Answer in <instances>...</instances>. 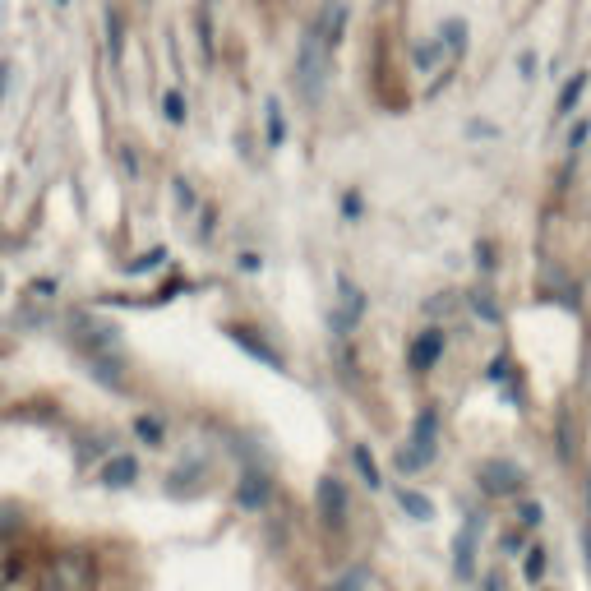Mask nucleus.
Instances as JSON below:
<instances>
[{"instance_id": "f257e3e1", "label": "nucleus", "mask_w": 591, "mask_h": 591, "mask_svg": "<svg viewBox=\"0 0 591 591\" xmlns=\"http://www.w3.org/2000/svg\"><path fill=\"white\" fill-rule=\"evenodd\" d=\"M93 587H97V559L88 550L51 555L42 578H37V591H93Z\"/></svg>"}, {"instance_id": "f03ea898", "label": "nucleus", "mask_w": 591, "mask_h": 591, "mask_svg": "<svg viewBox=\"0 0 591 591\" xmlns=\"http://www.w3.org/2000/svg\"><path fill=\"white\" fill-rule=\"evenodd\" d=\"M435 453H439V407H425L421 416L411 421V439H407V448L398 453V467L421 471V467L435 462Z\"/></svg>"}, {"instance_id": "7ed1b4c3", "label": "nucleus", "mask_w": 591, "mask_h": 591, "mask_svg": "<svg viewBox=\"0 0 591 591\" xmlns=\"http://www.w3.org/2000/svg\"><path fill=\"white\" fill-rule=\"evenodd\" d=\"M476 481H481V490L490 499H518L522 490H527V471L508 458H490V462H481Z\"/></svg>"}, {"instance_id": "20e7f679", "label": "nucleus", "mask_w": 591, "mask_h": 591, "mask_svg": "<svg viewBox=\"0 0 591 591\" xmlns=\"http://www.w3.org/2000/svg\"><path fill=\"white\" fill-rule=\"evenodd\" d=\"M314 513H319V522H324L328 531L347 527L351 499H347V485H342L338 476H319V485H314Z\"/></svg>"}, {"instance_id": "39448f33", "label": "nucleus", "mask_w": 591, "mask_h": 591, "mask_svg": "<svg viewBox=\"0 0 591 591\" xmlns=\"http://www.w3.org/2000/svg\"><path fill=\"white\" fill-rule=\"evenodd\" d=\"M347 24H351V10L342 5V0H324V10L314 14L310 24V37L319 42V51L324 56H333V51L342 47V37H347Z\"/></svg>"}, {"instance_id": "423d86ee", "label": "nucleus", "mask_w": 591, "mask_h": 591, "mask_svg": "<svg viewBox=\"0 0 591 591\" xmlns=\"http://www.w3.org/2000/svg\"><path fill=\"white\" fill-rule=\"evenodd\" d=\"M328 61H333V56H324V51H319V42L305 33L301 61H296V84H301V97H305V102H319V93H324V70H328Z\"/></svg>"}, {"instance_id": "0eeeda50", "label": "nucleus", "mask_w": 591, "mask_h": 591, "mask_svg": "<svg viewBox=\"0 0 591 591\" xmlns=\"http://www.w3.org/2000/svg\"><path fill=\"white\" fill-rule=\"evenodd\" d=\"M444 347H448V338H444V328L439 324H425L416 338H411V347H407V365L416 374H430L439 365V356H444Z\"/></svg>"}, {"instance_id": "6e6552de", "label": "nucleus", "mask_w": 591, "mask_h": 591, "mask_svg": "<svg viewBox=\"0 0 591 591\" xmlns=\"http://www.w3.org/2000/svg\"><path fill=\"white\" fill-rule=\"evenodd\" d=\"M476 541H481V518L471 513L467 527L458 531V541H453V573H458L462 582L476 573Z\"/></svg>"}, {"instance_id": "1a4fd4ad", "label": "nucleus", "mask_w": 591, "mask_h": 591, "mask_svg": "<svg viewBox=\"0 0 591 591\" xmlns=\"http://www.w3.org/2000/svg\"><path fill=\"white\" fill-rule=\"evenodd\" d=\"M97 481L107 485V490H130V485L139 481V462H134L130 453H111V458L97 467Z\"/></svg>"}, {"instance_id": "9d476101", "label": "nucleus", "mask_w": 591, "mask_h": 591, "mask_svg": "<svg viewBox=\"0 0 591 591\" xmlns=\"http://www.w3.org/2000/svg\"><path fill=\"white\" fill-rule=\"evenodd\" d=\"M231 333V342H236V347H245L254 356V361H264V365H273V370H282V356L273 347H268L264 338H259V333H254V328H241V324H231L227 328Z\"/></svg>"}, {"instance_id": "9b49d317", "label": "nucleus", "mask_w": 591, "mask_h": 591, "mask_svg": "<svg viewBox=\"0 0 591 591\" xmlns=\"http://www.w3.org/2000/svg\"><path fill=\"white\" fill-rule=\"evenodd\" d=\"M338 296H342V310L333 314V324H338V328L361 324V314H365V296H361V287H356L351 278H338Z\"/></svg>"}, {"instance_id": "f8f14e48", "label": "nucleus", "mask_w": 591, "mask_h": 591, "mask_svg": "<svg viewBox=\"0 0 591 591\" xmlns=\"http://www.w3.org/2000/svg\"><path fill=\"white\" fill-rule=\"evenodd\" d=\"M411 65H416V74H435V70H448V56L444 47H439V37H425V42H416L411 47Z\"/></svg>"}, {"instance_id": "ddd939ff", "label": "nucleus", "mask_w": 591, "mask_h": 591, "mask_svg": "<svg viewBox=\"0 0 591 591\" xmlns=\"http://www.w3.org/2000/svg\"><path fill=\"white\" fill-rule=\"evenodd\" d=\"M24 578H28V555H24V550L0 545V591H14Z\"/></svg>"}, {"instance_id": "4468645a", "label": "nucleus", "mask_w": 591, "mask_h": 591, "mask_svg": "<svg viewBox=\"0 0 591 591\" xmlns=\"http://www.w3.org/2000/svg\"><path fill=\"white\" fill-rule=\"evenodd\" d=\"M351 467L365 481V490H384V471H379V462H374V453L365 444H351Z\"/></svg>"}, {"instance_id": "2eb2a0df", "label": "nucleus", "mask_w": 591, "mask_h": 591, "mask_svg": "<svg viewBox=\"0 0 591 591\" xmlns=\"http://www.w3.org/2000/svg\"><path fill=\"white\" fill-rule=\"evenodd\" d=\"M587 84H591V74H573L564 84V93H559V102H555V121H568L573 111H578V102H582V93H587Z\"/></svg>"}, {"instance_id": "dca6fc26", "label": "nucleus", "mask_w": 591, "mask_h": 591, "mask_svg": "<svg viewBox=\"0 0 591 591\" xmlns=\"http://www.w3.org/2000/svg\"><path fill=\"white\" fill-rule=\"evenodd\" d=\"M435 37H439V47H444L448 61H458L462 51H467V24H462V19H444Z\"/></svg>"}, {"instance_id": "f3484780", "label": "nucleus", "mask_w": 591, "mask_h": 591, "mask_svg": "<svg viewBox=\"0 0 591 591\" xmlns=\"http://www.w3.org/2000/svg\"><path fill=\"white\" fill-rule=\"evenodd\" d=\"M545 568H550V550H545V545H527V550H522V578H527L531 587H541Z\"/></svg>"}, {"instance_id": "a211bd4d", "label": "nucleus", "mask_w": 591, "mask_h": 591, "mask_svg": "<svg viewBox=\"0 0 591 591\" xmlns=\"http://www.w3.org/2000/svg\"><path fill=\"white\" fill-rule=\"evenodd\" d=\"M268 490H273V485H268V476H259V471H250V476H245L241 481V490H236V499H241L245 508H259L268 499Z\"/></svg>"}, {"instance_id": "6ab92c4d", "label": "nucleus", "mask_w": 591, "mask_h": 591, "mask_svg": "<svg viewBox=\"0 0 591 591\" xmlns=\"http://www.w3.org/2000/svg\"><path fill=\"white\" fill-rule=\"evenodd\" d=\"M398 504L407 508V513H411L416 522H430V518H435V504H430V499H425L421 490H407V485H402V490H398Z\"/></svg>"}, {"instance_id": "aec40b11", "label": "nucleus", "mask_w": 591, "mask_h": 591, "mask_svg": "<svg viewBox=\"0 0 591 591\" xmlns=\"http://www.w3.org/2000/svg\"><path fill=\"white\" fill-rule=\"evenodd\" d=\"M268 148H282L287 144V111L278 107V97H268Z\"/></svg>"}, {"instance_id": "412c9836", "label": "nucleus", "mask_w": 591, "mask_h": 591, "mask_svg": "<svg viewBox=\"0 0 591 591\" xmlns=\"http://www.w3.org/2000/svg\"><path fill=\"white\" fill-rule=\"evenodd\" d=\"M134 435L144 439L148 448H162L167 444V425L157 421V416H134Z\"/></svg>"}, {"instance_id": "4be33fe9", "label": "nucleus", "mask_w": 591, "mask_h": 591, "mask_svg": "<svg viewBox=\"0 0 591 591\" xmlns=\"http://www.w3.org/2000/svg\"><path fill=\"white\" fill-rule=\"evenodd\" d=\"M541 522H545L541 499H522V504H518V527H522V531H536Z\"/></svg>"}, {"instance_id": "5701e85b", "label": "nucleus", "mask_w": 591, "mask_h": 591, "mask_svg": "<svg viewBox=\"0 0 591 591\" xmlns=\"http://www.w3.org/2000/svg\"><path fill=\"white\" fill-rule=\"evenodd\" d=\"M162 116H167L171 125H185V97L176 93V88H167V93H162Z\"/></svg>"}, {"instance_id": "b1692460", "label": "nucleus", "mask_w": 591, "mask_h": 591, "mask_svg": "<svg viewBox=\"0 0 591 591\" xmlns=\"http://www.w3.org/2000/svg\"><path fill=\"white\" fill-rule=\"evenodd\" d=\"M587 134H591V121H573V130H568V157H578V153H582Z\"/></svg>"}, {"instance_id": "393cba45", "label": "nucleus", "mask_w": 591, "mask_h": 591, "mask_svg": "<svg viewBox=\"0 0 591 591\" xmlns=\"http://www.w3.org/2000/svg\"><path fill=\"white\" fill-rule=\"evenodd\" d=\"M448 310H458V296H453V291H444V296H435V301L425 305V314H430V319H444Z\"/></svg>"}, {"instance_id": "a878e982", "label": "nucleus", "mask_w": 591, "mask_h": 591, "mask_svg": "<svg viewBox=\"0 0 591 591\" xmlns=\"http://www.w3.org/2000/svg\"><path fill=\"white\" fill-rule=\"evenodd\" d=\"M162 259H167V250H148L144 259H134V264H130V273H148V268H157Z\"/></svg>"}, {"instance_id": "bb28decb", "label": "nucleus", "mask_w": 591, "mask_h": 591, "mask_svg": "<svg viewBox=\"0 0 591 591\" xmlns=\"http://www.w3.org/2000/svg\"><path fill=\"white\" fill-rule=\"evenodd\" d=\"M361 582H370V568H356V573H347V578H342L333 591H356V587H361Z\"/></svg>"}, {"instance_id": "cd10ccee", "label": "nucleus", "mask_w": 591, "mask_h": 591, "mask_svg": "<svg viewBox=\"0 0 591 591\" xmlns=\"http://www.w3.org/2000/svg\"><path fill=\"white\" fill-rule=\"evenodd\" d=\"M24 527V513H0V536H14Z\"/></svg>"}, {"instance_id": "c85d7f7f", "label": "nucleus", "mask_w": 591, "mask_h": 591, "mask_svg": "<svg viewBox=\"0 0 591 591\" xmlns=\"http://www.w3.org/2000/svg\"><path fill=\"white\" fill-rule=\"evenodd\" d=\"M361 194H342V213H347V218H361Z\"/></svg>"}, {"instance_id": "c756f323", "label": "nucleus", "mask_w": 591, "mask_h": 591, "mask_svg": "<svg viewBox=\"0 0 591 591\" xmlns=\"http://www.w3.org/2000/svg\"><path fill=\"white\" fill-rule=\"evenodd\" d=\"M518 70H522V79H527V84L536 79V56H531V51H522V56H518Z\"/></svg>"}, {"instance_id": "7c9ffc66", "label": "nucleus", "mask_w": 591, "mask_h": 591, "mask_svg": "<svg viewBox=\"0 0 591 591\" xmlns=\"http://www.w3.org/2000/svg\"><path fill=\"white\" fill-rule=\"evenodd\" d=\"M481 591H508V582H504V573H485V582H481Z\"/></svg>"}, {"instance_id": "2f4dec72", "label": "nucleus", "mask_w": 591, "mask_h": 591, "mask_svg": "<svg viewBox=\"0 0 591 591\" xmlns=\"http://www.w3.org/2000/svg\"><path fill=\"white\" fill-rule=\"evenodd\" d=\"M176 199H181V208H190V204H194V190H190V181H176Z\"/></svg>"}, {"instance_id": "473e14b6", "label": "nucleus", "mask_w": 591, "mask_h": 591, "mask_svg": "<svg viewBox=\"0 0 591 591\" xmlns=\"http://www.w3.org/2000/svg\"><path fill=\"white\" fill-rule=\"evenodd\" d=\"M236 264H241L245 273H259V254H241V259H236Z\"/></svg>"}, {"instance_id": "72a5a7b5", "label": "nucleus", "mask_w": 591, "mask_h": 591, "mask_svg": "<svg viewBox=\"0 0 591 591\" xmlns=\"http://www.w3.org/2000/svg\"><path fill=\"white\" fill-rule=\"evenodd\" d=\"M536 591H545V587H536Z\"/></svg>"}]
</instances>
